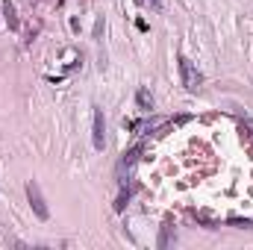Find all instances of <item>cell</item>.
Instances as JSON below:
<instances>
[{"instance_id":"cell-10","label":"cell","mask_w":253,"mask_h":250,"mask_svg":"<svg viewBox=\"0 0 253 250\" xmlns=\"http://www.w3.org/2000/svg\"><path fill=\"white\" fill-rule=\"evenodd\" d=\"M33 3H36V0H33Z\"/></svg>"},{"instance_id":"cell-2","label":"cell","mask_w":253,"mask_h":250,"mask_svg":"<svg viewBox=\"0 0 253 250\" xmlns=\"http://www.w3.org/2000/svg\"><path fill=\"white\" fill-rule=\"evenodd\" d=\"M180 77H183V85H186L189 91H197V88H200V83H203L200 71H197L194 62L186 59V56H180Z\"/></svg>"},{"instance_id":"cell-1","label":"cell","mask_w":253,"mask_h":250,"mask_svg":"<svg viewBox=\"0 0 253 250\" xmlns=\"http://www.w3.org/2000/svg\"><path fill=\"white\" fill-rule=\"evenodd\" d=\"M27 200H30V206H33V212H36L39 221H47V218H50V209H47V203H44V197H42L39 183H27Z\"/></svg>"},{"instance_id":"cell-4","label":"cell","mask_w":253,"mask_h":250,"mask_svg":"<svg viewBox=\"0 0 253 250\" xmlns=\"http://www.w3.org/2000/svg\"><path fill=\"white\" fill-rule=\"evenodd\" d=\"M138 153H141V147H132L129 153H124V159L118 162V183H121V186L129 183V174H132V165H135Z\"/></svg>"},{"instance_id":"cell-9","label":"cell","mask_w":253,"mask_h":250,"mask_svg":"<svg viewBox=\"0 0 253 250\" xmlns=\"http://www.w3.org/2000/svg\"><path fill=\"white\" fill-rule=\"evenodd\" d=\"M150 3H153V6H156V9H159V6H162V0H150Z\"/></svg>"},{"instance_id":"cell-3","label":"cell","mask_w":253,"mask_h":250,"mask_svg":"<svg viewBox=\"0 0 253 250\" xmlns=\"http://www.w3.org/2000/svg\"><path fill=\"white\" fill-rule=\"evenodd\" d=\"M91 141H94V150H103V147H106V121H103V109H97V106H94Z\"/></svg>"},{"instance_id":"cell-6","label":"cell","mask_w":253,"mask_h":250,"mask_svg":"<svg viewBox=\"0 0 253 250\" xmlns=\"http://www.w3.org/2000/svg\"><path fill=\"white\" fill-rule=\"evenodd\" d=\"M171 236H174V224L168 221V224L162 227V233H159V242H156V248H159V250H165L168 245H171Z\"/></svg>"},{"instance_id":"cell-8","label":"cell","mask_w":253,"mask_h":250,"mask_svg":"<svg viewBox=\"0 0 253 250\" xmlns=\"http://www.w3.org/2000/svg\"><path fill=\"white\" fill-rule=\"evenodd\" d=\"M242 129H248L253 135V118H242Z\"/></svg>"},{"instance_id":"cell-5","label":"cell","mask_w":253,"mask_h":250,"mask_svg":"<svg viewBox=\"0 0 253 250\" xmlns=\"http://www.w3.org/2000/svg\"><path fill=\"white\" fill-rule=\"evenodd\" d=\"M135 103H138L144 112H150V109H153V94H150L147 88H138V91H135Z\"/></svg>"},{"instance_id":"cell-7","label":"cell","mask_w":253,"mask_h":250,"mask_svg":"<svg viewBox=\"0 0 253 250\" xmlns=\"http://www.w3.org/2000/svg\"><path fill=\"white\" fill-rule=\"evenodd\" d=\"M3 15H6V24H9V30H18V12H15V6L6 0L3 3Z\"/></svg>"}]
</instances>
